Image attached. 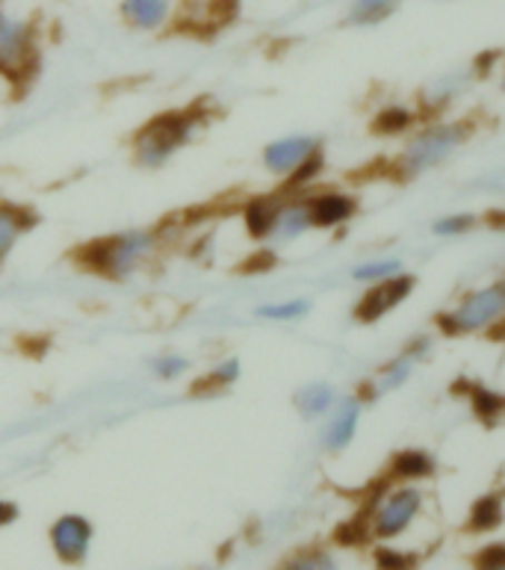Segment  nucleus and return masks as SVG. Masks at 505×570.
Segmentation results:
<instances>
[{"mask_svg":"<svg viewBox=\"0 0 505 570\" xmlns=\"http://www.w3.org/2000/svg\"><path fill=\"white\" fill-rule=\"evenodd\" d=\"M505 311V289L503 284H491L485 289H476L471 296L464 298L462 305L455 307L453 314L444 316L440 325L446 328V334H467L479 332V328H488L503 316Z\"/></svg>","mask_w":505,"mask_h":570,"instance_id":"1","label":"nucleus"},{"mask_svg":"<svg viewBox=\"0 0 505 570\" xmlns=\"http://www.w3.org/2000/svg\"><path fill=\"white\" fill-rule=\"evenodd\" d=\"M148 248H151V234L146 230H133V234H119V237L101 239L86 252V264H92L98 273L107 275H125L142 261Z\"/></svg>","mask_w":505,"mask_h":570,"instance_id":"2","label":"nucleus"},{"mask_svg":"<svg viewBox=\"0 0 505 570\" xmlns=\"http://www.w3.org/2000/svg\"><path fill=\"white\" fill-rule=\"evenodd\" d=\"M464 130L458 125H437V128H428L426 134L414 139L403 154V169L408 175H417V171H426L437 163H444L449 154L462 145Z\"/></svg>","mask_w":505,"mask_h":570,"instance_id":"3","label":"nucleus"},{"mask_svg":"<svg viewBox=\"0 0 505 570\" xmlns=\"http://www.w3.org/2000/svg\"><path fill=\"white\" fill-rule=\"evenodd\" d=\"M36 62L33 30L0 12V75L27 77Z\"/></svg>","mask_w":505,"mask_h":570,"instance_id":"4","label":"nucleus"},{"mask_svg":"<svg viewBox=\"0 0 505 570\" xmlns=\"http://www.w3.org/2000/svg\"><path fill=\"white\" fill-rule=\"evenodd\" d=\"M187 137L189 121H184L180 116H166V119L148 125L137 137V160L142 166H160L164 160H169V154L178 145L187 142Z\"/></svg>","mask_w":505,"mask_h":570,"instance_id":"5","label":"nucleus"},{"mask_svg":"<svg viewBox=\"0 0 505 570\" xmlns=\"http://www.w3.org/2000/svg\"><path fill=\"white\" fill-rule=\"evenodd\" d=\"M417 511H420V491L403 488V491H396L378 505L376 514H373V532L378 538H396L412 527Z\"/></svg>","mask_w":505,"mask_h":570,"instance_id":"6","label":"nucleus"},{"mask_svg":"<svg viewBox=\"0 0 505 570\" xmlns=\"http://www.w3.org/2000/svg\"><path fill=\"white\" fill-rule=\"evenodd\" d=\"M412 289L414 278H405V275L403 278H394V275H387V278L373 284V289L358 302V320H364V323H376V320H382L387 311H394L399 302H405V298L412 296Z\"/></svg>","mask_w":505,"mask_h":570,"instance_id":"7","label":"nucleus"},{"mask_svg":"<svg viewBox=\"0 0 505 570\" xmlns=\"http://www.w3.org/2000/svg\"><path fill=\"white\" fill-rule=\"evenodd\" d=\"M89 541H92V527L80 514H66L53 523L51 544L62 562H83L89 553Z\"/></svg>","mask_w":505,"mask_h":570,"instance_id":"8","label":"nucleus"},{"mask_svg":"<svg viewBox=\"0 0 505 570\" xmlns=\"http://www.w3.org/2000/svg\"><path fill=\"white\" fill-rule=\"evenodd\" d=\"M314 151H317V142L308 137L278 139L264 151V163L266 169L273 171H296Z\"/></svg>","mask_w":505,"mask_h":570,"instance_id":"9","label":"nucleus"},{"mask_svg":"<svg viewBox=\"0 0 505 570\" xmlns=\"http://www.w3.org/2000/svg\"><path fill=\"white\" fill-rule=\"evenodd\" d=\"M351 214H355V202L340 193H326L308 205L310 225H319V228H335L340 222L351 219Z\"/></svg>","mask_w":505,"mask_h":570,"instance_id":"10","label":"nucleus"},{"mask_svg":"<svg viewBox=\"0 0 505 570\" xmlns=\"http://www.w3.org/2000/svg\"><path fill=\"white\" fill-rule=\"evenodd\" d=\"M358 420H360V402L358 400H343L340 405H337L335 417H331V423L326 426V446L331 452L343 450L346 443L355 438V429H358Z\"/></svg>","mask_w":505,"mask_h":570,"instance_id":"11","label":"nucleus"},{"mask_svg":"<svg viewBox=\"0 0 505 570\" xmlns=\"http://www.w3.org/2000/svg\"><path fill=\"white\" fill-rule=\"evenodd\" d=\"M171 0H125L121 3V16L128 18L130 24L139 30H155L169 18Z\"/></svg>","mask_w":505,"mask_h":570,"instance_id":"12","label":"nucleus"},{"mask_svg":"<svg viewBox=\"0 0 505 570\" xmlns=\"http://www.w3.org/2000/svg\"><path fill=\"white\" fill-rule=\"evenodd\" d=\"M331 402H335V391H331V384L326 382H314L308 387H301L299 396H296V405L305 417H319V414H326L331 409Z\"/></svg>","mask_w":505,"mask_h":570,"instance_id":"13","label":"nucleus"},{"mask_svg":"<svg viewBox=\"0 0 505 570\" xmlns=\"http://www.w3.org/2000/svg\"><path fill=\"white\" fill-rule=\"evenodd\" d=\"M278 214H281V207H275L269 198H257V202L246 207V225H249L255 237H266V234L275 230Z\"/></svg>","mask_w":505,"mask_h":570,"instance_id":"14","label":"nucleus"},{"mask_svg":"<svg viewBox=\"0 0 505 570\" xmlns=\"http://www.w3.org/2000/svg\"><path fill=\"white\" fill-rule=\"evenodd\" d=\"M27 225H30V219L21 210H16V207H0V261L12 252V246L24 234Z\"/></svg>","mask_w":505,"mask_h":570,"instance_id":"15","label":"nucleus"},{"mask_svg":"<svg viewBox=\"0 0 505 570\" xmlns=\"http://www.w3.org/2000/svg\"><path fill=\"white\" fill-rule=\"evenodd\" d=\"M403 0H351L349 18L355 24H376L399 7Z\"/></svg>","mask_w":505,"mask_h":570,"instance_id":"16","label":"nucleus"},{"mask_svg":"<svg viewBox=\"0 0 505 570\" xmlns=\"http://www.w3.org/2000/svg\"><path fill=\"white\" fill-rule=\"evenodd\" d=\"M432 473V459L420 450H405L403 455H396L394 476L396 479H423Z\"/></svg>","mask_w":505,"mask_h":570,"instance_id":"17","label":"nucleus"},{"mask_svg":"<svg viewBox=\"0 0 505 570\" xmlns=\"http://www.w3.org/2000/svg\"><path fill=\"white\" fill-rule=\"evenodd\" d=\"M499 520H503V500L497 494L491 497H482L476 502V509L471 514V529L476 532H485V529H497Z\"/></svg>","mask_w":505,"mask_h":570,"instance_id":"18","label":"nucleus"},{"mask_svg":"<svg viewBox=\"0 0 505 570\" xmlns=\"http://www.w3.org/2000/svg\"><path fill=\"white\" fill-rule=\"evenodd\" d=\"M412 366H414V352H408V355L396 357L394 364L387 366L385 373L378 375V384L376 391L385 393V391H394V387H399V384L412 375Z\"/></svg>","mask_w":505,"mask_h":570,"instance_id":"19","label":"nucleus"},{"mask_svg":"<svg viewBox=\"0 0 505 570\" xmlns=\"http://www.w3.org/2000/svg\"><path fill=\"white\" fill-rule=\"evenodd\" d=\"M399 273V261H376V264H364L355 269V278L358 282H382L387 275Z\"/></svg>","mask_w":505,"mask_h":570,"instance_id":"20","label":"nucleus"},{"mask_svg":"<svg viewBox=\"0 0 505 570\" xmlns=\"http://www.w3.org/2000/svg\"><path fill=\"white\" fill-rule=\"evenodd\" d=\"M260 316L269 320H296V316L308 314V302H284V305H264L257 311Z\"/></svg>","mask_w":505,"mask_h":570,"instance_id":"21","label":"nucleus"},{"mask_svg":"<svg viewBox=\"0 0 505 570\" xmlns=\"http://www.w3.org/2000/svg\"><path fill=\"white\" fill-rule=\"evenodd\" d=\"M412 125V116L403 110H390V112H382L376 121L378 130H385V134H396V130H405Z\"/></svg>","mask_w":505,"mask_h":570,"instance_id":"22","label":"nucleus"},{"mask_svg":"<svg viewBox=\"0 0 505 570\" xmlns=\"http://www.w3.org/2000/svg\"><path fill=\"white\" fill-rule=\"evenodd\" d=\"M473 400H476V411H479L482 417H485V420H497L499 417V411H503V400H499V396L479 391L476 396H473Z\"/></svg>","mask_w":505,"mask_h":570,"instance_id":"23","label":"nucleus"},{"mask_svg":"<svg viewBox=\"0 0 505 570\" xmlns=\"http://www.w3.org/2000/svg\"><path fill=\"white\" fill-rule=\"evenodd\" d=\"M184 370H187V361L178 355H166L160 357V361H155V373L160 375V379H178Z\"/></svg>","mask_w":505,"mask_h":570,"instance_id":"24","label":"nucleus"},{"mask_svg":"<svg viewBox=\"0 0 505 570\" xmlns=\"http://www.w3.org/2000/svg\"><path fill=\"white\" fill-rule=\"evenodd\" d=\"M473 225V216H449V219H440L435 225L437 234H446V237H453V234H462Z\"/></svg>","mask_w":505,"mask_h":570,"instance_id":"25","label":"nucleus"},{"mask_svg":"<svg viewBox=\"0 0 505 570\" xmlns=\"http://www.w3.org/2000/svg\"><path fill=\"white\" fill-rule=\"evenodd\" d=\"M237 375H240V364H237V361H225L210 379H214V384H231Z\"/></svg>","mask_w":505,"mask_h":570,"instance_id":"26","label":"nucleus"},{"mask_svg":"<svg viewBox=\"0 0 505 570\" xmlns=\"http://www.w3.org/2000/svg\"><path fill=\"white\" fill-rule=\"evenodd\" d=\"M378 562L387 564V568H408L412 559H408V556H396V553H378Z\"/></svg>","mask_w":505,"mask_h":570,"instance_id":"27","label":"nucleus"},{"mask_svg":"<svg viewBox=\"0 0 505 570\" xmlns=\"http://www.w3.org/2000/svg\"><path fill=\"white\" fill-rule=\"evenodd\" d=\"M12 518H16V505H9V502L0 500V527H3V523H12Z\"/></svg>","mask_w":505,"mask_h":570,"instance_id":"28","label":"nucleus"}]
</instances>
